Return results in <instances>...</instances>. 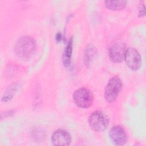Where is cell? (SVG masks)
I'll list each match as a JSON object with an SVG mask.
<instances>
[{"label": "cell", "instance_id": "cell-1", "mask_svg": "<svg viewBox=\"0 0 146 146\" xmlns=\"http://www.w3.org/2000/svg\"><path fill=\"white\" fill-rule=\"evenodd\" d=\"M35 40L30 36L21 37L14 46V52L21 59H27L33 54L35 48Z\"/></svg>", "mask_w": 146, "mask_h": 146}, {"label": "cell", "instance_id": "cell-2", "mask_svg": "<svg viewBox=\"0 0 146 146\" xmlns=\"http://www.w3.org/2000/svg\"><path fill=\"white\" fill-rule=\"evenodd\" d=\"M123 87L121 79L117 76L112 77L108 82L104 91V98L108 103L115 102Z\"/></svg>", "mask_w": 146, "mask_h": 146}, {"label": "cell", "instance_id": "cell-3", "mask_svg": "<svg viewBox=\"0 0 146 146\" xmlns=\"http://www.w3.org/2000/svg\"><path fill=\"white\" fill-rule=\"evenodd\" d=\"M73 99L75 104L79 107L87 108L92 104L94 95L89 89L85 87H81L74 91Z\"/></svg>", "mask_w": 146, "mask_h": 146}, {"label": "cell", "instance_id": "cell-4", "mask_svg": "<svg viewBox=\"0 0 146 146\" xmlns=\"http://www.w3.org/2000/svg\"><path fill=\"white\" fill-rule=\"evenodd\" d=\"M88 123L91 128L96 132H101L107 129L109 124L108 116L101 111H94L88 117Z\"/></svg>", "mask_w": 146, "mask_h": 146}, {"label": "cell", "instance_id": "cell-5", "mask_svg": "<svg viewBox=\"0 0 146 146\" xmlns=\"http://www.w3.org/2000/svg\"><path fill=\"white\" fill-rule=\"evenodd\" d=\"M128 67L133 71L138 70L141 65V58L139 52L134 48L126 49L124 59Z\"/></svg>", "mask_w": 146, "mask_h": 146}, {"label": "cell", "instance_id": "cell-6", "mask_svg": "<svg viewBox=\"0 0 146 146\" xmlns=\"http://www.w3.org/2000/svg\"><path fill=\"white\" fill-rule=\"evenodd\" d=\"M126 51L125 44L123 42H118L112 45L108 50L110 59L113 62L120 63L124 59Z\"/></svg>", "mask_w": 146, "mask_h": 146}, {"label": "cell", "instance_id": "cell-7", "mask_svg": "<svg viewBox=\"0 0 146 146\" xmlns=\"http://www.w3.org/2000/svg\"><path fill=\"white\" fill-rule=\"evenodd\" d=\"M109 137L111 142L115 145H124L127 141L125 131L120 125L112 127L109 132Z\"/></svg>", "mask_w": 146, "mask_h": 146}, {"label": "cell", "instance_id": "cell-8", "mask_svg": "<svg viewBox=\"0 0 146 146\" xmlns=\"http://www.w3.org/2000/svg\"><path fill=\"white\" fill-rule=\"evenodd\" d=\"M51 142L54 145H68L71 142V136L66 131L59 129L52 133Z\"/></svg>", "mask_w": 146, "mask_h": 146}, {"label": "cell", "instance_id": "cell-9", "mask_svg": "<svg viewBox=\"0 0 146 146\" xmlns=\"http://www.w3.org/2000/svg\"><path fill=\"white\" fill-rule=\"evenodd\" d=\"M97 53V49L94 44H88L86 47L83 54V62L86 67H90Z\"/></svg>", "mask_w": 146, "mask_h": 146}, {"label": "cell", "instance_id": "cell-10", "mask_svg": "<svg viewBox=\"0 0 146 146\" xmlns=\"http://www.w3.org/2000/svg\"><path fill=\"white\" fill-rule=\"evenodd\" d=\"M72 38H71L63 52V63L65 67H68L71 63V58L72 52Z\"/></svg>", "mask_w": 146, "mask_h": 146}, {"label": "cell", "instance_id": "cell-11", "mask_svg": "<svg viewBox=\"0 0 146 146\" xmlns=\"http://www.w3.org/2000/svg\"><path fill=\"white\" fill-rule=\"evenodd\" d=\"M106 7L111 10H120L123 9L126 5V1H106Z\"/></svg>", "mask_w": 146, "mask_h": 146}, {"label": "cell", "instance_id": "cell-12", "mask_svg": "<svg viewBox=\"0 0 146 146\" xmlns=\"http://www.w3.org/2000/svg\"><path fill=\"white\" fill-rule=\"evenodd\" d=\"M18 86L19 85L18 83H14L10 86L5 92L2 98V100L5 102L10 101L13 98L14 94L17 92Z\"/></svg>", "mask_w": 146, "mask_h": 146}, {"label": "cell", "instance_id": "cell-13", "mask_svg": "<svg viewBox=\"0 0 146 146\" xmlns=\"http://www.w3.org/2000/svg\"><path fill=\"white\" fill-rule=\"evenodd\" d=\"M145 15V7L144 6H143V9L140 8L139 10V17H143Z\"/></svg>", "mask_w": 146, "mask_h": 146}, {"label": "cell", "instance_id": "cell-14", "mask_svg": "<svg viewBox=\"0 0 146 146\" xmlns=\"http://www.w3.org/2000/svg\"><path fill=\"white\" fill-rule=\"evenodd\" d=\"M62 34L60 33H58L56 34V36H55V39H56V40L57 41V42H59L62 39Z\"/></svg>", "mask_w": 146, "mask_h": 146}]
</instances>
